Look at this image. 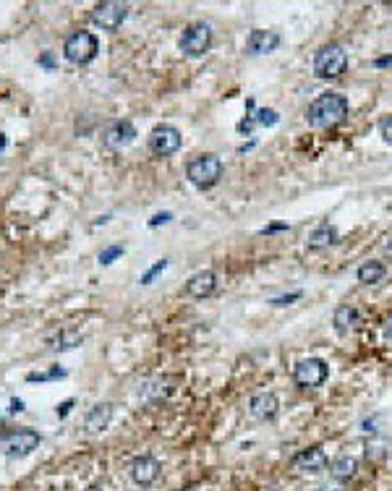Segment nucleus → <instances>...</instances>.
<instances>
[{"label":"nucleus","mask_w":392,"mask_h":491,"mask_svg":"<svg viewBox=\"0 0 392 491\" xmlns=\"http://www.w3.org/2000/svg\"><path fill=\"white\" fill-rule=\"evenodd\" d=\"M212 45V29L210 24H204V21H194L189 24L186 29H183L181 39H178V48H181L183 55H189V58H201Z\"/></svg>","instance_id":"0eeeda50"},{"label":"nucleus","mask_w":392,"mask_h":491,"mask_svg":"<svg viewBox=\"0 0 392 491\" xmlns=\"http://www.w3.org/2000/svg\"><path fill=\"white\" fill-rule=\"evenodd\" d=\"M348 68V53L337 42H327L316 50L314 55V74L319 78H340Z\"/></svg>","instance_id":"39448f33"},{"label":"nucleus","mask_w":392,"mask_h":491,"mask_svg":"<svg viewBox=\"0 0 392 491\" xmlns=\"http://www.w3.org/2000/svg\"><path fill=\"white\" fill-rule=\"evenodd\" d=\"M382 338H384V343H387V345H392V317H387V321H384Z\"/></svg>","instance_id":"72a5a7b5"},{"label":"nucleus","mask_w":392,"mask_h":491,"mask_svg":"<svg viewBox=\"0 0 392 491\" xmlns=\"http://www.w3.org/2000/svg\"><path fill=\"white\" fill-rule=\"evenodd\" d=\"M42 444V434L34 429H8L0 431V452L8 460H24Z\"/></svg>","instance_id":"f03ea898"},{"label":"nucleus","mask_w":392,"mask_h":491,"mask_svg":"<svg viewBox=\"0 0 392 491\" xmlns=\"http://www.w3.org/2000/svg\"><path fill=\"white\" fill-rule=\"evenodd\" d=\"M379 136H382L384 144L392 146V116H387V118L379 120Z\"/></svg>","instance_id":"cd10ccee"},{"label":"nucleus","mask_w":392,"mask_h":491,"mask_svg":"<svg viewBox=\"0 0 392 491\" xmlns=\"http://www.w3.org/2000/svg\"><path fill=\"white\" fill-rule=\"evenodd\" d=\"M37 66H39V68H45V71H55V68H58L55 53H42V55L37 58Z\"/></svg>","instance_id":"c85d7f7f"},{"label":"nucleus","mask_w":392,"mask_h":491,"mask_svg":"<svg viewBox=\"0 0 392 491\" xmlns=\"http://www.w3.org/2000/svg\"><path fill=\"white\" fill-rule=\"evenodd\" d=\"M348 116V99L337 92H325L309 105L306 120L311 128H335Z\"/></svg>","instance_id":"f257e3e1"},{"label":"nucleus","mask_w":392,"mask_h":491,"mask_svg":"<svg viewBox=\"0 0 392 491\" xmlns=\"http://www.w3.org/2000/svg\"><path fill=\"white\" fill-rule=\"evenodd\" d=\"M254 120H257L259 125H278V120H280V116L275 113V110H257V116H254Z\"/></svg>","instance_id":"a878e982"},{"label":"nucleus","mask_w":392,"mask_h":491,"mask_svg":"<svg viewBox=\"0 0 392 491\" xmlns=\"http://www.w3.org/2000/svg\"><path fill=\"white\" fill-rule=\"evenodd\" d=\"M68 371L60 366H53L50 371H34V374H27V382L29 385H34V382H55V379H66Z\"/></svg>","instance_id":"5701e85b"},{"label":"nucleus","mask_w":392,"mask_h":491,"mask_svg":"<svg viewBox=\"0 0 392 491\" xmlns=\"http://www.w3.org/2000/svg\"><path fill=\"white\" fill-rule=\"evenodd\" d=\"M126 19H128V3H118V0L97 3L95 8L89 11V21L102 32H118Z\"/></svg>","instance_id":"423d86ee"},{"label":"nucleus","mask_w":392,"mask_h":491,"mask_svg":"<svg viewBox=\"0 0 392 491\" xmlns=\"http://www.w3.org/2000/svg\"><path fill=\"white\" fill-rule=\"evenodd\" d=\"M356 473H358V457L351 452L337 455L335 460L330 462V476H332L335 481H351Z\"/></svg>","instance_id":"f3484780"},{"label":"nucleus","mask_w":392,"mask_h":491,"mask_svg":"<svg viewBox=\"0 0 392 491\" xmlns=\"http://www.w3.org/2000/svg\"><path fill=\"white\" fill-rule=\"evenodd\" d=\"M3 424H6V415H3V410H0V431H3Z\"/></svg>","instance_id":"ea45409f"},{"label":"nucleus","mask_w":392,"mask_h":491,"mask_svg":"<svg viewBox=\"0 0 392 491\" xmlns=\"http://www.w3.org/2000/svg\"><path fill=\"white\" fill-rule=\"evenodd\" d=\"M374 426H377V418H366L364 421V431H377V429H374Z\"/></svg>","instance_id":"c9c22d12"},{"label":"nucleus","mask_w":392,"mask_h":491,"mask_svg":"<svg viewBox=\"0 0 392 491\" xmlns=\"http://www.w3.org/2000/svg\"><path fill=\"white\" fill-rule=\"evenodd\" d=\"M387 254H392V246H387Z\"/></svg>","instance_id":"79ce46f5"},{"label":"nucleus","mask_w":392,"mask_h":491,"mask_svg":"<svg viewBox=\"0 0 392 491\" xmlns=\"http://www.w3.org/2000/svg\"><path fill=\"white\" fill-rule=\"evenodd\" d=\"M173 382L168 379V376H154V379H149L147 385H144L142 389V395L147 397V400H165V397L173 392Z\"/></svg>","instance_id":"412c9836"},{"label":"nucleus","mask_w":392,"mask_h":491,"mask_svg":"<svg viewBox=\"0 0 392 491\" xmlns=\"http://www.w3.org/2000/svg\"><path fill=\"white\" fill-rule=\"evenodd\" d=\"M327 374H330V368L322 358H304L293 368V382L301 389H316L327 382Z\"/></svg>","instance_id":"1a4fd4ad"},{"label":"nucleus","mask_w":392,"mask_h":491,"mask_svg":"<svg viewBox=\"0 0 392 491\" xmlns=\"http://www.w3.org/2000/svg\"><path fill=\"white\" fill-rule=\"evenodd\" d=\"M280 230H288V222H275V225H267V228H262V233H264V235H269V233H280Z\"/></svg>","instance_id":"f704fd0d"},{"label":"nucleus","mask_w":392,"mask_h":491,"mask_svg":"<svg viewBox=\"0 0 392 491\" xmlns=\"http://www.w3.org/2000/svg\"><path fill=\"white\" fill-rule=\"evenodd\" d=\"M304 296L301 290H293V293H288V296H280V298H272V306H290L293 300H298Z\"/></svg>","instance_id":"c756f323"},{"label":"nucleus","mask_w":392,"mask_h":491,"mask_svg":"<svg viewBox=\"0 0 392 491\" xmlns=\"http://www.w3.org/2000/svg\"><path fill=\"white\" fill-rule=\"evenodd\" d=\"M280 48V34L272 29H254L246 39V53L249 55H267Z\"/></svg>","instance_id":"4468645a"},{"label":"nucleus","mask_w":392,"mask_h":491,"mask_svg":"<svg viewBox=\"0 0 392 491\" xmlns=\"http://www.w3.org/2000/svg\"><path fill=\"white\" fill-rule=\"evenodd\" d=\"M181 491H199V489H181Z\"/></svg>","instance_id":"a19ab883"},{"label":"nucleus","mask_w":392,"mask_h":491,"mask_svg":"<svg viewBox=\"0 0 392 491\" xmlns=\"http://www.w3.org/2000/svg\"><path fill=\"white\" fill-rule=\"evenodd\" d=\"M249 410L257 421H272L275 415L280 413V400L275 392H257L251 397Z\"/></svg>","instance_id":"2eb2a0df"},{"label":"nucleus","mask_w":392,"mask_h":491,"mask_svg":"<svg viewBox=\"0 0 392 491\" xmlns=\"http://www.w3.org/2000/svg\"><path fill=\"white\" fill-rule=\"evenodd\" d=\"M327 468V455L322 447H309V450H301V452L293 457V471L296 473H322Z\"/></svg>","instance_id":"f8f14e48"},{"label":"nucleus","mask_w":392,"mask_h":491,"mask_svg":"<svg viewBox=\"0 0 392 491\" xmlns=\"http://www.w3.org/2000/svg\"><path fill=\"white\" fill-rule=\"evenodd\" d=\"M384 275H387V267H384V261H377V259L364 261V264L358 267V272H356V277H358L361 285H377Z\"/></svg>","instance_id":"6ab92c4d"},{"label":"nucleus","mask_w":392,"mask_h":491,"mask_svg":"<svg viewBox=\"0 0 392 491\" xmlns=\"http://www.w3.org/2000/svg\"><path fill=\"white\" fill-rule=\"evenodd\" d=\"M168 264H170V261H168V259H160V261H157V264H154V267H149V270L144 272L142 279H139V282H142V285H149V282H152V279L157 277L160 272L168 270Z\"/></svg>","instance_id":"393cba45"},{"label":"nucleus","mask_w":392,"mask_h":491,"mask_svg":"<svg viewBox=\"0 0 392 491\" xmlns=\"http://www.w3.org/2000/svg\"><path fill=\"white\" fill-rule=\"evenodd\" d=\"M309 249H327V246H332V243H337V228H332V225H319L311 235H309Z\"/></svg>","instance_id":"4be33fe9"},{"label":"nucleus","mask_w":392,"mask_h":491,"mask_svg":"<svg viewBox=\"0 0 392 491\" xmlns=\"http://www.w3.org/2000/svg\"><path fill=\"white\" fill-rule=\"evenodd\" d=\"M118 256H123V246H121V243H113V246H107V249L100 251L97 261H100L102 267H107V264H113Z\"/></svg>","instance_id":"b1692460"},{"label":"nucleus","mask_w":392,"mask_h":491,"mask_svg":"<svg viewBox=\"0 0 392 491\" xmlns=\"http://www.w3.org/2000/svg\"><path fill=\"white\" fill-rule=\"evenodd\" d=\"M390 63H392V55H387V58H379V60H377L374 66H377V68H384V66H390Z\"/></svg>","instance_id":"4c0bfd02"},{"label":"nucleus","mask_w":392,"mask_h":491,"mask_svg":"<svg viewBox=\"0 0 392 491\" xmlns=\"http://www.w3.org/2000/svg\"><path fill=\"white\" fill-rule=\"evenodd\" d=\"M215 290H217V275L212 270L196 272V275H191L189 282H186V293H189L191 298H199V300L210 298Z\"/></svg>","instance_id":"dca6fc26"},{"label":"nucleus","mask_w":392,"mask_h":491,"mask_svg":"<svg viewBox=\"0 0 392 491\" xmlns=\"http://www.w3.org/2000/svg\"><path fill=\"white\" fill-rule=\"evenodd\" d=\"M337 491H343V489H337Z\"/></svg>","instance_id":"37998d69"},{"label":"nucleus","mask_w":392,"mask_h":491,"mask_svg":"<svg viewBox=\"0 0 392 491\" xmlns=\"http://www.w3.org/2000/svg\"><path fill=\"white\" fill-rule=\"evenodd\" d=\"M160 460L157 457H152V455H139V457H134L131 460V465H128V476H131V481L136 483V486H142V489H149L157 478H160Z\"/></svg>","instance_id":"9d476101"},{"label":"nucleus","mask_w":392,"mask_h":491,"mask_svg":"<svg viewBox=\"0 0 392 491\" xmlns=\"http://www.w3.org/2000/svg\"><path fill=\"white\" fill-rule=\"evenodd\" d=\"M113 415H115V405L113 403L92 405V408L86 410V415H84V431L86 434L105 431L107 426H110V421H113Z\"/></svg>","instance_id":"ddd939ff"},{"label":"nucleus","mask_w":392,"mask_h":491,"mask_svg":"<svg viewBox=\"0 0 392 491\" xmlns=\"http://www.w3.org/2000/svg\"><path fill=\"white\" fill-rule=\"evenodd\" d=\"M76 405V400L74 397H68V400H63V403L58 405L55 408V413H58V418H68V413H71V408Z\"/></svg>","instance_id":"7c9ffc66"},{"label":"nucleus","mask_w":392,"mask_h":491,"mask_svg":"<svg viewBox=\"0 0 392 491\" xmlns=\"http://www.w3.org/2000/svg\"><path fill=\"white\" fill-rule=\"evenodd\" d=\"M6 149H8V136L0 131V154L6 152Z\"/></svg>","instance_id":"e433bc0d"},{"label":"nucleus","mask_w":392,"mask_h":491,"mask_svg":"<svg viewBox=\"0 0 392 491\" xmlns=\"http://www.w3.org/2000/svg\"><path fill=\"white\" fill-rule=\"evenodd\" d=\"M107 220H110V214H102V217H97L95 220V225H105Z\"/></svg>","instance_id":"58836bf2"},{"label":"nucleus","mask_w":392,"mask_h":491,"mask_svg":"<svg viewBox=\"0 0 392 491\" xmlns=\"http://www.w3.org/2000/svg\"><path fill=\"white\" fill-rule=\"evenodd\" d=\"M84 343V338L74 332V329H60L55 338L50 340V350H55V353H66V350H74Z\"/></svg>","instance_id":"aec40b11"},{"label":"nucleus","mask_w":392,"mask_h":491,"mask_svg":"<svg viewBox=\"0 0 392 491\" xmlns=\"http://www.w3.org/2000/svg\"><path fill=\"white\" fill-rule=\"evenodd\" d=\"M358 311L353 306H337L335 317H332V324H335L337 335H351L356 327H358Z\"/></svg>","instance_id":"a211bd4d"},{"label":"nucleus","mask_w":392,"mask_h":491,"mask_svg":"<svg viewBox=\"0 0 392 491\" xmlns=\"http://www.w3.org/2000/svg\"><path fill=\"white\" fill-rule=\"evenodd\" d=\"M136 125L131 123V120H115V123H110L102 131V144L107 146V149H113V152H118V149H123V146H128L131 141L136 139Z\"/></svg>","instance_id":"9b49d317"},{"label":"nucleus","mask_w":392,"mask_h":491,"mask_svg":"<svg viewBox=\"0 0 392 491\" xmlns=\"http://www.w3.org/2000/svg\"><path fill=\"white\" fill-rule=\"evenodd\" d=\"M183 144V136L181 131L170 123H160L154 125L152 131H149V139H147V146H149V152L157 154V157H170L181 149Z\"/></svg>","instance_id":"6e6552de"},{"label":"nucleus","mask_w":392,"mask_h":491,"mask_svg":"<svg viewBox=\"0 0 392 491\" xmlns=\"http://www.w3.org/2000/svg\"><path fill=\"white\" fill-rule=\"evenodd\" d=\"M8 413H11V415L24 413V400H21V397H11V408H8Z\"/></svg>","instance_id":"473e14b6"},{"label":"nucleus","mask_w":392,"mask_h":491,"mask_svg":"<svg viewBox=\"0 0 392 491\" xmlns=\"http://www.w3.org/2000/svg\"><path fill=\"white\" fill-rule=\"evenodd\" d=\"M186 178H189L196 188H212V186L220 184V178H222V160L212 152L196 154V157L189 160V165H186Z\"/></svg>","instance_id":"7ed1b4c3"},{"label":"nucleus","mask_w":392,"mask_h":491,"mask_svg":"<svg viewBox=\"0 0 392 491\" xmlns=\"http://www.w3.org/2000/svg\"><path fill=\"white\" fill-rule=\"evenodd\" d=\"M97 53H100V42H97V37L92 32L86 29L71 32L66 37V42H63V55L74 66H89L97 58Z\"/></svg>","instance_id":"20e7f679"},{"label":"nucleus","mask_w":392,"mask_h":491,"mask_svg":"<svg viewBox=\"0 0 392 491\" xmlns=\"http://www.w3.org/2000/svg\"><path fill=\"white\" fill-rule=\"evenodd\" d=\"M366 455H369V460H372V457H377V460H382L384 455H387V442H384V439L369 442V450H366Z\"/></svg>","instance_id":"bb28decb"},{"label":"nucleus","mask_w":392,"mask_h":491,"mask_svg":"<svg viewBox=\"0 0 392 491\" xmlns=\"http://www.w3.org/2000/svg\"><path fill=\"white\" fill-rule=\"evenodd\" d=\"M173 220V212H157L149 220V228H160V225H168V222Z\"/></svg>","instance_id":"2f4dec72"}]
</instances>
